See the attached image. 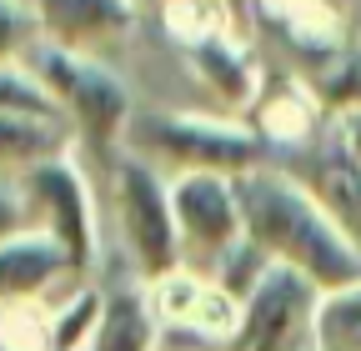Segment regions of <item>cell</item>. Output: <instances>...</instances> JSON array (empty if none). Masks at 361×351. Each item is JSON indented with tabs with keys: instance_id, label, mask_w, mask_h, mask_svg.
<instances>
[{
	"instance_id": "cell-19",
	"label": "cell",
	"mask_w": 361,
	"mask_h": 351,
	"mask_svg": "<svg viewBox=\"0 0 361 351\" xmlns=\"http://www.w3.org/2000/svg\"><path fill=\"white\" fill-rule=\"evenodd\" d=\"M326 130L331 141L341 146V156L361 171V111H341V116H326Z\"/></svg>"
},
{
	"instance_id": "cell-14",
	"label": "cell",
	"mask_w": 361,
	"mask_h": 351,
	"mask_svg": "<svg viewBox=\"0 0 361 351\" xmlns=\"http://www.w3.org/2000/svg\"><path fill=\"white\" fill-rule=\"evenodd\" d=\"M316 351H361V281L322 296V312H316Z\"/></svg>"
},
{
	"instance_id": "cell-11",
	"label": "cell",
	"mask_w": 361,
	"mask_h": 351,
	"mask_svg": "<svg viewBox=\"0 0 361 351\" xmlns=\"http://www.w3.org/2000/svg\"><path fill=\"white\" fill-rule=\"evenodd\" d=\"M71 151H75V136L66 121L0 111V181H25L30 171L51 166Z\"/></svg>"
},
{
	"instance_id": "cell-4",
	"label": "cell",
	"mask_w": 361,
	"mask_h": 351,
	"mask_svg": "<svg viewBox=\"0 0 361 351\" xmlns=\"http://www.w3.org/2000/svg\"><path fill=\"white\" fill-rule=\"evenodd\" d=\"M111 216H116V236L130 256L135 276L146 286L171 276L180 266V246H176V216H171V181L161 171H151L135 156H116L111 166Z\"/></svg>"
},
{
	"instance_id": "cell-1",
	"label": "cell",
	"mask_w": 361,
	"mask_h": 351,
	"mask_svg": "<svg viewBox=\"0 0 361 351\" xmlns=\"http://www.w3.org/2000/svg\"><path fill=\"white\" fill-rule=\"evenodd\" d=\"M236 201H241L246 241L271 266L306 276L322 296L361 281V251L286 166L266 161V166L236 176Z\"/></svg>"
},
{
	"instance_id": "cell-20",
	"label": "cell",
	"mask_w": 361,
	"mask_h": 351,
	"mask_svg": "<svg viewBox=\"0 0 361 351\" xmlns=\"http://www.w3.org/2000/svg\"><path fill=\"white\" fill-rule=\"evenodd\" d=\"M331 6H336V11H346V6H351V0H331Z\"/></svg>"
},
{
	"instance_id": "cell-12",
	"label": "cell",
	"mask_w": 361,
	"mask_h": 351,
	"mask_svg": "<svg viewBox=\"0 0 361 351\" xmlns=\"http://www.w3.org/2000/svg\"><path fill=\"white\" fill-rule=\"evenodd\" d=\"M156 346H161V321L151 312L146 281L101 291V321L80 351H156Z\"/></svg>"
},
{
	"instance_id": "cell-2",
	"label": "cell",
	"mask_w": 361,
	"mask_h": 351,
	"mask_svg": "<svg viewBox=\"0 0 361 351\" xmlns=\"http://www.w3.org/2000/svg\"><path fill=\"white\" fill-rule=\"evenodd\" d=\"M126 156L146 161L166 181L191 171L211 176H246L271 161L266 141L241 121L196 116V111H135L126 125Z\"/></svg>"
},
{
	"instance_id": "cell-15",
	"label": "cell",
	"mask_w": 361,
	"mask_h": 351,
	"mask_svg": "<svg viewBox=\"0 0 361 351\" xmlns=\"http://www.w3.org/2000/svg\"><path fill=\"white\" fill-rule=\"evenodd\" d=\"M316 101H322L326 116L341 111H361V40H346V46L316 70Z\"/></svg>"
},
{
	"instance_id": "cell-8",
	"label": "cell",
	"mask_w": 361,
	"mask_h": 351,
	"mask_svg": "<svg viewBox=\"0 0 361 351\" xmlns=\"http://www.w3.org/2000/svg\"><path fill=\"white\" fill-rule=\"evenodd\" d=\"M146 296H151V312H156L161 331H166V326H171V331H186V336L206 341L211 351H226V346H231L236 321H241V301L226 291L221 281L176 266L171 276L151 281Z\"/></svg>"
},
{
	"instance_id": "cell-18",
	"label": "cell",
	"mask_w": 361,
	"mask_h": 351,
	"mask_svg": "<svg viewBox=\"0 0 361 351\" xmlns=\"http://www.w3.org/2000/svg\"><path fill=\"white\" fill-rule=\"evenodd\" d=\"M20 231H35L30 226V206H25V191L20 181H0V241H11Z\"/></svg>"
},
{
	"instance_id": "cell-10",
	"label": "cell",
	"mask_w": 361,
	"mask_h": 351,
	"mask_svg": "<svg viewBox=\"0 0 361 351\" xmlns=\"http://www.w3.org/2000/svg\"><path fill=\"white\" fill-rule=\"evenodd\" d=\"M30 6H35L45 46L96 56V61L106 46L126 40L135 25V0H30Z\"/></svg>"
},
{
	"instance_id": "cell-3",
	"label": "cell",
	"mask_w": 361,
	"mask_h": 351,
	"mask_svg": "<svg viewBox=\"0 0 361 351\" xmlns=\"http://www.w3.org/2000/svg\"><path fill=\"white\" fill-rule=\"evenodd\" d=\"M25 70L40 80V91L51 96V106L61 111V121L71 125V136L85 146H116L126 141V125L135 116V101L126 91V80L96 61V56H75L61 46H40L30 51Z\"/></svg>"
},
{
	"instance_id": "cell-7",
	"label": "cell",
	"mask_w": 361,
	"mask_h": 351,
	"mask_svg": "<svg viewBox=\"0 0 361 351\" xmlns=\"http://www.w3.org/2000/svg\"><path fill=\"white\" fill-rule=\"evenodd\" d=\"M25 206H30V226L40 236H51L80 271L96 266V246H101V231H96V196H90V181L80 176L75 156H61L51 166L30 171L25 181Z\"/></svg>"
},
{
	"instance_id": "cell-17",
	"label": "cell",
	"mask_w": 361,
	"mask_h": 351,
	"mask_svg": "<svg viewBox=\"0 0 361 351\" xmlns=\"http://www.w3.org/2000/svg\"><path fill=\"white\" fill-rule=\"evenodd\" d=\"M0 111H20V116H56L61 111L51 106V96L40 91V80L25 70V66H6L0 70Z\"/></svg>"
},
{
	"instance_id": "cell-5",
	"label": "cell",
	"mask_w": 361,
	"mask_h": 351,
	"mask_svg": "<svg viewBox=\"0 0 361 351\" xmlns=\"http://www.w3.org/2000/svg\"><path fill=\"white\" fill-rule=\"evenodd\" d=\"M171 216H176L180 271L216 276L226 261L246 246L236 176H211V171L176 176L171 181Z\"/></svg>"
},
{
	"instance_id": "cell-16",
	"label": "cell",
	"mask_w": 361,
	"mask_h": 351,
	"mask_svg": "<svg viewBox=\"0 0 361 351\" xmlns=\"http://www.w3.org/2000/svg\"><path fill=\"white\" fill-rule=\"evenodd\" d=\"M40 46V20L30 0H0V70L25 66L30 51Z\"/></svg>"
},
{
	"instance_id": "cell-6",
	"label": "cell",
	"mask_w": 361,
	"mask_h": 351,
	"mask_svg": "<svg viewBox=\"0 0 361 351\" xmlns=\"http://www.w3.org/2000/svg\"><path fill=\"white\" fill-rule=\"evenodd\" d=\"M322 291L286 266H266L241 296V321L226 351H316Z\"/></svg>"
},
{
	"instance_id": "cell-13",
	"label": "cell",
	"mask_w": 361,
	"mask_h": 351,
	"mask_svg": "<svg viewBox=\"0 0 361 351\" xmlns=\"http://www.w3.org/2000/svg\"><path fill=\"white\" fill-rule=\"evenodd\" d=\"M256 16L261 25H271L276 35H286L296 51L316 56V61H331L346 40H341V16L331 0H256Z\"/></svg>"
},
{
	"instance_id": "cell-9",
	"label": "cell",
	"mask_w": 361,
	"mask_h": 351,
	"mask_svg": "<svg viewBox=\"0 0 361 351\" xmlns=\"http://www.w3.org/2000/svg\"><path fill=\"white\" fill-rule=\"evenodd\" d=\"M75 286H85V271L40 231H20L0 241V312L35 301H61Z\"/></svg>"
}]
</instances>
